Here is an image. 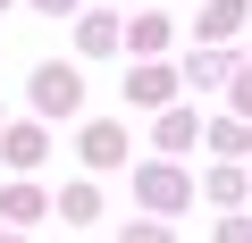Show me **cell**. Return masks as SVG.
Instances as JSON below:
<instances>
[{
  "mask_svg": "<svg viewBox=\"0 0 252 243\" xmlns=\"http://www.w3.org/2000/svg\"><path fill=\"white\" fill-rule=\"evenodd\" d=\"M67 101H76V76L51 67V76H42V109H67Z\"/></svg>",
  "mask_w": 252,
  "mask_h": 243,
  "instance_id": "6da1fadb",
  "label": "cell"
}]
</instances>
